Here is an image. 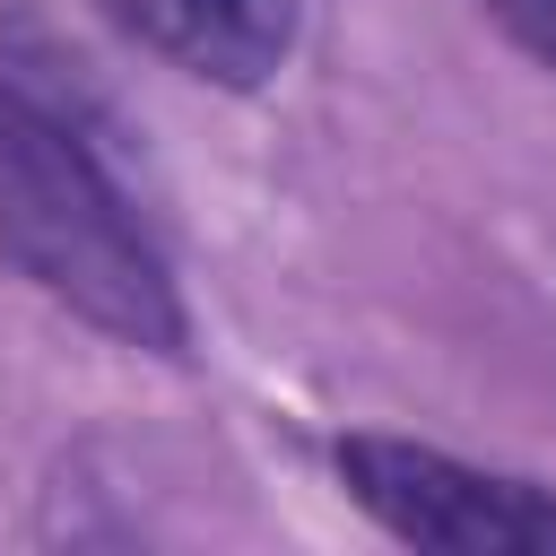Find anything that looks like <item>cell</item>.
Listing matches in <instances>:
<instances>
[{"mask_svg": "<svg viewBox=\"0 0 556 556\" xmlns=\"http://www.w3.org/2000/svg\"><path fill=\"white\" fill-rule=\"evenodd\" d=\"M70 70L78 61H61L43 26H0V252L87 330L174 356V269Z\"/></svg>", "mask_w": 556, "mask_h": 556, "instance_id": "6da1fadb", "label": "cell"}, {"mask_svg": "<svg viewBox=\"0 0 556 556\" xmlns=\"http://www.w3.org/2000/svg\"><path fill=\"white\" fill-rule=\"evenodd\" d=\"M339 486L408 547H452V556H547L556 547V495L495 478V469H469L434 443L348 434Z\"/></svg>", "mask_w": 556, "mask_h": 556, "instance_id": "7a4b0ae2", "label": "cell"}, {"mask_svg": "<svg viewBox=\"0 0 556 556\" xmlns=\"http://www.w3.org/2000/svg\"><path fill=\"white\" fill-rule=\"evenodd\" d=\"M104 17L200 87H261L295 52V0H104Z\"/></svg>", "mask_w": 556, "mask_h": 556, "instance_id": "3957f363", "label": "cell"}, {"mask_svg": "<svg viewBox=\"0 0 556 556\" xmlns=\"http://www.w3.org/2000/svg\"><path fill=\"white\" fill-rule=\"evenodd\" d=\"M486 17H495L530 61H547V70H556V0H486Z\"/></svg>", "mask_w": 556, "mask_h": 556, "instance_id": "277c9868", "label": "cell"}]
</instances>
